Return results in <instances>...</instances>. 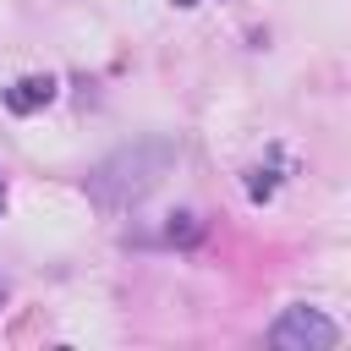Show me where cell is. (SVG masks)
<instances>
[{
  "label": "cell",
  "instance_id": "obj_1",
  "mask_svg": "<svg viewBox=\"0 0 351 351\" xmlns=\"http://www.w3.org/2000/svg\"><path fill=\"white\" fill-rule=\"evenodd\" d=\"M176 159L170 143H132L121 154H110L93 176H88V197L99 208H132L143 192H154V181L165 176V165Z\"/></svg>",
  "mask_w": 351,
  "mask_h": 351
},
{
  "label": "cell",
  "instance_id": "obj_2",
  "mask_svg": "<svg viewBox=\"0 0 351 351\" xmlns=\"http://www.w3.org/2000/svg\"><path fill=\"white\" fill-rule=\"evenodd\" d=\"M269 346L274 351H329V346H340V329L318 307H285L269 329Z\"/></svg>",
  "mask_w": 351,
  "mask_h": 351
},
{
  "label": "cell",
  "instance_id": "obj_3",
  "mask_svg": "<svg viewBox=\"0 0 351 351\" xmlns=\"http://www.w3.org/2000/svg\"><path fill=\"white\" fill-rule=\"evenodd\" d=\"M49 99H55V77H22V82L5 88V110H11V115H33V110H44Z\"/></svg>",
  "mask_w": 351,
  "mask_h": 351
},
{
  "label": "cell",
  "instance_id": "obj_4",
  "mask_svg": "<svg viewBox=\"0 0 351 351\" xmlns=\"http://www.w3.org/2000/svg\"><path fill=\"white\" fill-rule=\"evenodd\" d=\"M269 192H274V170H252V181H247V197H252V203H263Z\"/></svg>",
  "mask_w": 351,
  "mask_h": 351
},
{
  "label": "cell",
  "instance_id": "obj_5",
  "mask_svg": "<svg viewBox=\"0 0 351 351\" xmlns=\"http://www.w3.org/2000/svg\"><path fill=\"white\" fill-rule=\"evenodd\" d=\"M192 236H197V219L192 214H176V225L165 230V241H192Z\"/></svg>",
  "mask_w": 351,
  "mask_h": 351
}]
</instances>
